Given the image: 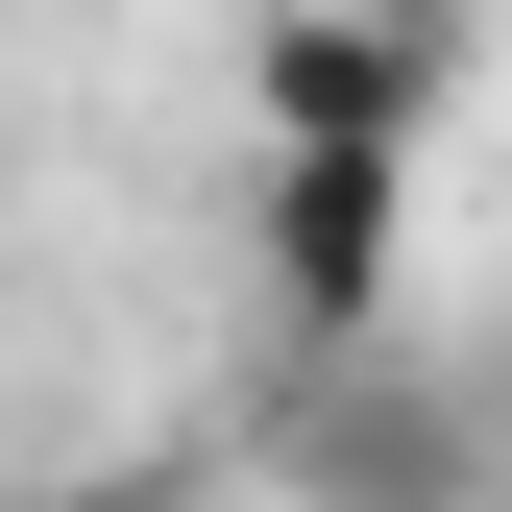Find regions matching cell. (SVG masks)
I'll use <instances>...</instances> for the list:
<instances>
[{
  "instance_id": "6da1fadb",
  "label": "cell",
  "mask_w": 512,
  "mask_h": 512,
  "mask_svg": "<svg viewBox=\"0 0 512 512\" xmlns=\"http://www.w3.org/2000/svg\"><path fill=\"white\" fill-rule=\"evenodd\" d=\"M293 512H488V415L366 317V342H293V415H269Z\"/></svg>"
},
{
  "instance_id": "7a4b0ae2",
  "label": "cell",
  "mask_w": 512,
  "mask_h": 512,
  "mask_svg": "<svg viewBox=\"0 0 512 512\" xmlns=\"http://www.w3.org/2000/svg\"><path fill=\"white\" fill-rule=\"evenodd\" d=\"M391 220H415V147H269V317L293 342L391 317Z\"/></svg>"
},
{
  "instance_id": "3957f363",
  "label": "cell",
  "mask_w": 512,
  "mask_h": 512,
  "mask_svg": "<svg viewBox=\"0 0 512 512\" xmlns=\"http://www.w3.org/2000/svg\"><path fill=\"white\" fill-rule=\"evenodd\" d=\"M25 512H196V488H25Z\"/></svg>"
},
{
  "instance_id": "277c9868",
  "label": "cell",
  "mask_w": 512,
  "mask_h": 512,
  "mask_svg": "<svg viewBox=\"0 0 512 512\" xmlns=\"http://www.w3.org/2000/svg\"><path fill=\"white\" fill-rule=\"evenodd\" d=\"M439 25H464V0H439Z\"/></svg>"
}]
</instances>
